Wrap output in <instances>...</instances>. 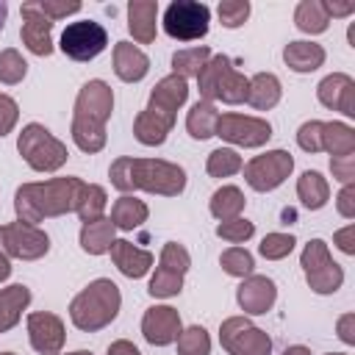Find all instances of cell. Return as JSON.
Wrapping results in <instances>:
<instances>
[{
	"instance_id": "obj_19",
	"label": "cell",
	"mask_w": 355,
	"mask_h": 355,
	"mask_svg": "<svg viewBox=\"0 0 355 355\" xmlns=\"http://www.w3.org/2000/svg\"><path fill=\"white\" fill-rule=\"evenodd\" d=\"M141 333L155 347L172 344L180 336V316H178V311L169 308V305H153V308H147V313L141 319Z\"/></svg>"
},
{
	"instance_id": "obj_17",
	"label": "cell",
	"mask_w": 355,
	"mask_h": 355,
	"mask_svg": "<svg viewBox=\"0 0 355 355\" xmlns=\"http://www.w3.org/2000/svg\"><path fill=\"white\" fill-rule=\"evenodd\" d=\"M19 14H22V31H19V33H22L25 47H28L33 55H50V53H53V39H50L53 19L39 11L36 0L22 3Z\"/></svg>"
},
{
	"instance_id": "obj_27",
	"label": "cell",
	"mask_w": 355,
	"mask_h": 355,
	"mask_svg": "<svg viewBox=\"0 0 355 355\" xmlns=\"http://www.w3.org/2000/svg\"><path fill=\"white\" fill-rule=\"evenodd\" d=\"M114 222L100 216V219H92V222H83L80 227V247L89 252V255H103L111 250L114 244Z\"/></svg>"
},
{
	"instance_id": "obj_41",
	"label": "cell",
	"mask_w": 355,
	"mask_h": 355,
	"mask_svg": "<svg viewBox=\"0 0 355 355\" xmlns=\"http://www.w3.org/2000/svg\"><path fill=\"white\" fill-rule=\"evenodd\" d=\"M252 233H255V225L247 222L244 216L230 219V222H219V227H216V236L225 239V241H230V244H241V241H247Z\"/></svg>"
},
{
	"instance_id": "obj_30",
	"label": "cell",
	"mask_w": 355,
	"mask_h": 355,
	"mask_svg": "<svg viewBox=\"0 0 355 355\" xmlns=\"http://www.w3.org/2000/svg\"><path fill=\"white\" fill-rule=\"evenodd\" d=\"M216 119H219V111L214 103L208 100H197L186 116V128L194 139H211L214 130H216Z\"/></svg>"
},
{
	"instance_id": "obj_48",
	"label": "cell",
	"mask_w": 355,
	"mask_h": 355,
	"mask_svg": "<svg viewBox=\"0 0 355 355\" xmlns=\"http://www.w3.org/2000/svg\"><path fill=\"white\" fill-rule=\"evenodd\" d=\"M338 336L344 344H355V313H347L338 319Z\"/></svg>"
},
{
	"instance_id": "obj_1",
	"label": "cell",
	"mask_w": 355,
	"mask_h": 355,
	"mask_svg": "<svg viewBox=\"0 0 355 355\" xmlns=\"http://www.w3.org/2000/svg\"><path fill=\"white\" fill-rule=\"evenodd\" d=\"M86 183L78 178H53L44 183H22L14 197V208L19 222L36 225L50 216H61L78 211Z\"/></svg>"
},
{
	"instance_id": "obj_47",
	"label": "cell",
	"mask_w": 355,
	"mask_h": 355,
	"mask_svg": "<svg viewBox=\"0 0 355 355\" xmlns=\"http://www.w3.org/2000/svg\"><path fill=\"white\" fill-rule=\"evenodd\" d=\"M336 244H338L341 252L352 255V252H355V225H347L344 230H338V233H336Z\"/></svg>"
},
{
	"instance_id": "obj_34",
	"label": "cell",
	"mask_w": 355,
	"mask_h": 355,
	"mask_svg": "<svg viewBox=\"0 0 355 355\" xmlns=\"http://www.w3.org/2000/svg\"><path fill=\"white\" fill-rule=\"evenodd\" d=\"M211 58V50L208 47H191V50H178L172 55V67H175V75L180 78H189V75H200V69L205 67V61Z\"/></svg>"
},
{
	"instance_id": "obj_24",
	"label": "cell",
	"mask_w": 355,
	"mask_h": 355,
	"mask_svg": "<svg viewBox=\"0 0 355 355\" xmlns=\"http://www.w3.org/2000/svg\"><path fill=\"white\" fill-rule=\"evenodd\" d=\"M155 19H158V3L155 0H133L128 6V28L136 42L150 44L155 39Z\"/></svg>"
},
{
	"instance_id": "obj_8",
	"label": "cell",
	"mask_w": 355,
	"mask_h": 355,
	"mask_svg": "<svg viewBox=\"0 0 355 355\" xmlns=\"http://www.w3.org/2000/svg\"><path fill=\"white\" fill-rule=\"evenodd\" d=\"M297 144L305 153H319L327 150L333 158L355 155V130L344 122H305L297 130Z\"/></svg>"
},
{
	"instance_id": "obj_12",
	"label": "cell",
	"mask_w": 355,
	"mask_h": 355,
	"mask_svg": "<svg viewBox=\"0 0 355 355\" xmlns=\"http://www.w3.org/2000/svg\"><path fill=\"white\" fill-rule=\"evenodd\" d=\"M219 341L230 355H269L272 338L244 316H230L219 327Z\"/></svg>"
},
{
	"instance_id": "obj_37",
	"label": "cell",
	"mask_w": 355,
	"mask_h": 355,
	"mask_svg": "<svg viewBox=\"0 0 355 355\" xmlns=\"http://www.w3.org/2000/svg\"><path fill=\"white\" fill-rule=\"evenodd\" d=\"M105 189L103 186H94V183H86V191L80 197V205H78V216L80 222H92V219H100L103 216V208H105Z\"/></svg>"
},
{
	"instance_id": "obj_49",
	"label": "cell",
	"mask_w": 355,
	"mask_h": 355,
	"mask_svg": "<svg viewBox=\"0 0 355 355\" xmlns=\"http://www.w3.org/2000/svg\"><path fill=\"white\" fill-rule=\"evenodd\" d=\"M327 17H347L355 11V3H324Z\"/></svg>"
},
{
	"instance_id": "obj_22",
	"label": "cell",
	"mask_w": 355,
	"mask_h": 355,
	"mask_svg": "<svg viewBox=\"0 0 355 355\" xmlns=\"http://www.w3.org/2000/svg\"><path fill=\"white\" fill-rule=\"evenodd\" d=\"M108 252H111L116 269H119L122 275H128V277H141V275H147V269L153 266V255H150L147 250H139L136 244H130V241H125V239H114V244H111Z\"/></svg>"
},
{
	"instance_id": "obj_56",
	"label": "cell",
	"mask_w": 355,
	"mask_h": 355,
	"mask_svg": "<svg viewBox=\"0 0 355 355\" xmlns=\"http://www.w3.org/2000/svg\"><path fill=\"white\" fill-rule=\"evenodd\" d=\"M330 355H344V352H330Z\"/></svg>"
},
{
	"instance_id": "obj_9",
	"label": "cell",
	"mask_w": 355,
	"mask_h": 355,
	"mask_svg": "<svg viewBox=\"0 0 355 355\" xmlns=\"http://www.w3.org/2000/svg\"><path fill=\"white\" fill-rule=\"evenodd\" d=\"M211 8L194 0H175L164 11V31L178 42H194L208 33Z\"/></svg>"
},
{
	"instance_id": "obj_50",
	"label": "cell",
	"mask_w": 355,
	"mask_h": 355,
	"mask_svg": "<svg viewBox=\"0 0 355 355\" xmlns=\"http://www.w3.org/2000/svg\"><path fill=\"white\" fill-rule=\"evenodd\" d=\"M108 355H141L130 341H125V338H119V341H114L111 347H108Z\"/></svg>"
},
{
	"instance_id": "obj_21",
	"label": "cell",
	"mask_w": 355,
	"mask_h": 355,
	"mask_svg": "<svg viewBox=\"0 0 355 355\" xmlns=\"http://www.w3.org/2000/svg\"><path fill=\"white\" fill-rule=\"evenodd\" d=\"M236 300H239V305L247 313H255L258 316V313H266L275 305L277 288H275V283L266 275H247L244 283L236 291Z\"/></svg>"
},
{
	"instance_id": "obj_33",
	"label": "cell",
	"mask_w": 355,
	"mask_h": 355,
	"mask_svg": "<svg viewBox=\"0 0 355 355\" xmlns=\"http://www.w3.org/2000/svg\"><path fill=\"white\" fill-rule=\"evenodd\" d=\"M294 22L302 33H322V31H327L330 17H327L322 0H302L294 11Z\"/></svg>"
},
{
	"instance_id": "obj_20",
	"label": "cell",
	"mask_w": 355,
	"mask_h": 355,
	"mask_svg": "<svg viewBox=\"0 0 355 355\" xmlns=\"http://www.w3.org/2000/svg\"><path fill=\"white\" fill-rule=\"evenodd\" d=\"M316 94H319L322 105H327L333 111H341L344 116H355V80L349 75H344V72L327 75L319 83Z\"/></svg>"
},
{
	"instance_id": "obj_4",
	"label": "cell",
	"mask_w": 355,
	"mask_h": 355,
	"mask_svg": "<svg viewBox=\"0 0 355 355\" xmlns=\"http://www.w3.org/2000/svg\"><path fill=\"white\" fill-rule=\"evenodd\" d=\"M114 111V92L105 80H89L75 100L72 139L83 153H100L105 147V122Z\"/></svg>"
},
{
	"instance_id": "obj_42",
	"label": "cell",
	"mask_w": 355,
	"mask_h": 355,
	"mask_svg": "<svg viewBox=\"0 0 355 355\" xmlns=\"http://www.w3.org/2000/svg\"><path fill=\"white\" fill-rule=\"evenodd\" d=\"M216 11H219V19L225 28H239L250 17V3L247 0H222Z\"/></svg>"
},
{
	"instance_id": "obj_3",
	"label": "cell",
	"mask_w": 355,
	"mask_h": 355,
	"mask_svg": "<svg viewBox=\"0 0 355 355\" xmlns=\"http://www.w3.org/2000/svg\"><path fill=\"white\" fill-rule=\"evenodd\" d=\"M189 97V86H186V78L180 75H166L155 83V89L150 92V103L147 108L136 116L133 122V136L147 144V147H155V144H164L166 133L172 130L175 125V114L178 108L186 103Z\"/></svg>"
},
{
	"instance_id": "obj_10",
	"label": "cell",
	"mask_w": 355,
	"mask_h": 355,
	"mask_svg": "<svg viewBox=\"0 0 355 355\" xmlns=\"http://www.w3.org/2000/svg\"><path fill=\"white\" fill-rule=\"evenodd\" d=\"M300 263H302V269H305L308 286H311L316 294H333V291L341 288L344 272H341V266L330 258L327 244H324L322 239H313V241L305 244Z\"/></svg>"
},
{
	"instance_id": "obj_11",
	"label": "cell",
	"mask_w": 355,
	"mask_h": 355,
	"mask_svg": "<svg viewBox=\"0 0 355 355\" xmlns=\"http://www.w3.org/2000/svg\"><path fill=\"white\" fill-rule=\"evenodd\" d=\"M189 266H191V258H189L186 247L178 244V241H166L164 250H161L158 269H155L147 291L153 297H175L183 288V277H186Z\"/></svg>"
},
{
	"instance_id": "obj_45",
	"label": "cell",
	"mask_w": 355,
	"mask_h": 355,
	"mask_svg": "<svg viewBox=\"0 0 355 355\" xmlns=\"http://www.w3.org/2000/svg\"><path fill=\"white\" fill-rule=\"evenodd\" d=\"M330 169H333V178L341 180L344 186L352 183L355 178V155H344V158H330Z\"/></svg>"
},
{
	"instance_id": "obj_15",
	"label": "cell",
	"mask_w": 355,
	"mask_h": 355,
	"mask_svg": "<svg viewBox=\"0 0 355 355\" xmlns=\"http://www.w3.org/2000/svg\"><path fill=\"white\" fill-rule=\"evenodd\" d=\"M294 169V158L286 150H272L263 155H255L244 166V178L255 191H272L277 189Z\"/></svg>"
},
{
	"instance_id": "obj_53",
	"label": "cell",
	"mask_w": 355,
	"mask_h": 355,
	"mask_svg": "<svg viewBox=\"0 0 355 355\" xmlns=\"http://www.w3.org/2000/svg\"><path fill=\"white\" fill-rule=\"evenodd\" d=\"M6 17H8V6L0 3V31H3V25H6Z\"/></svg>"
},
{
	"instance_id": "obj_13",
	"label": "cell",
	"mask_w": 355,
	"mask_h": 355,
	"mask_svg": "<svg viewBox=\"0 0 355 355\" xmlns=\"http://www.w3.org/2000/svg\"><path fill=\"white\" fill-rule=\"evenodd\" d=\"M105 44H108V33L94 19L69 22L61 33V53L69 55L72 61H92L105 50Z\"/></svg>"
},
{
	"instance_id": "obj_51",
	"label": "cell",
	"mask_w": 355,
	"mask_h": 355,
	"mask_svg": "<svg viewBox=\"0 0 355 355\" xmlns=\"http://www.w3.org/2000/svg\"><path fill=\"white\" fill-rule=\"evenodd\" d=\"M11 275V263H8V255L0 252V280H6Z\"/></svg>"
},
{
	"instance_id": "obj_16",
	"label": "cell",
	"mask_w": 355,
	"mask_h": 355,
	"mask_svg": "<svg viewBox=\"0 0 355 355\" xmlns=\"http://www.w3.org/2000/svg\"><path fill=\"white\" fill-rule=\"evenodd\" d=\"M214 136L233 141L239 147H261L272 139V128L266 119L258 116H244V114H222L216 119Z\"/></svg>"
},
{
	"instance_id": "obj_32",
	"label": "cell",
	"mask_w": 355,
	"mask_h": 355,
	"mask_svg": "<svg viewBox=\"0 0 355 355\" xmlns=\"http://www.w3.org/2000/svg\"><path fill=\"white\" fill-rule=\"evenodd\" d=\"M244 211V194L236 189V186H222L214 191L211 197V214L222 222H230V219H239Z\"/></svg>"
},
{
	"instance_id": "obj_55",
	"label": "cell",
	"mask_w": 355,
	"mask_h": 355,
	"mask_svg": "<svg viewBox=\"0 0 355 355\" xmlns=\"http://www.w3.org/2000/svg\"><path fill=\"white\" fill-rule=\"evenodd\" d=\"M69 355H92L89 349H78V352H69Z\"/></svg>"
},
{
	"instance_id": "obj_26",
	"label": "cell",
	"mask_w": 355,
	"mask_h": 355,
	"mask_svg": "<svg viewBox=\"0 0 355 355\" xmlns=\"http://www.w3.org/2000/svg\"><path fill=\"white\" fill-rule=\"evenodd\" d=\"M280 100V80L272 72H258L247 83V103L258 111H269Z\"/></svg>"
},
{
	"instance_id": "obj_39",
	"label": "cell",
	"mask_w": 355,
	"mask_h": 355,
	"mask_svg": "<svg viewBox=\"0 0 355 355\" xmlns=\"http://www.w3.org/2000/svg\"><path fill=\"white\" fill-rule=\"evenodd\" d=\"M25 72H28V64H25V58L14 47L0 53V80L3 83L14 86V83H19L25 78Z\"/></svg>"
},
{
	"instance_id": "obj_25",
	"label": "cell",
	"mask_w": 355,
	"mask_h": 355,
	"mask_svg": "<svg viewBox=\"0 0 355 355\" xmlns=\"http://www.w3.org/2000/svg\"><path fill=\"white\" fill-rule=\"evenodd\" d=\"M28 302H31L28 286L17 283V286H8V288H0V333L11 330L19 322Z\"/></svg>"
},
{
	"instance_id": "obj_46",
	"label": "cell",
	"mask_w": 355,
	"mask_h": 355,
	"mask_svg": "<svg viewBox=\"0 0 355 355\" xmlns=\"http://www.w3.org/2000/svg\"><path fill=\"white\" fill-rule=\"evenodd\" d=\"M336 205H338V214H341V216H347V219L355 216V186H352V183H347V186L338 191Z\"/></svg>"
},
{
	"instance_id": "obj_5",
	"label": "cell",
	"mask_w": 355,
	"mask_h": 355,
	"mask_svg": "<svg viewBox=\"0 0 355 355\" xmlns=\"http://www.w3.org/2000/svg\"><path fill=\"white\" fill-rule=\"evenodd\" d=\"M122 297H119V286L114 280H94L89 283L72 302H69V319L78 330L94 333L103 330L105 324H111L119 313Z\"/></svg>"
},
{
	"instance_id": "obj_43",
	"label": "cell",
	"mask_w": 355,
	"mask_h": 355,
	"mask_svg": "<svg viewBox=\"0 0 355 355\" xmlns=\"http://www.w3.org/2000/svg\"><path fill=\"white\" fill-rule=\"evenodd\" d=\"M36 6H39V11H42L44 17H50V19H61V17H67V14L80 11V3H67V0H61V3H55V0H36Z\"/></svg>"
},
{
	"instance_id": "obj_7",
	"label": "cell",
	"mask_w": 355,
	"mask_h": 355,
	"mask_svg": "<svg viewBox=\"0 0 355 355\" xmlns=\"http://www.w3.org/2000/svg\"><path fill=\"white\" fill-rule=\"evenodd\" d=\"M17 150L19 155L25 158V164L36 172H55L58 166L67 164L69 153H67V144L58 141L44 125L39 122H31L22 128L19 139H17Z\"/></svg>"
},
{
	"instance_id": "obj_38",
	"label": "cell",
	"mask_w": 355,
	"mask_h": 355,
	"mask_svg": "<svg viewBox=\"0 0 355 355\" xmlns=\"http://www.w3.org/2000/svg\"><path fill=\"white\" fill-rule=\"evenodd\" d=\"M219 263H222V269L227 272V275H233V277H247V275H252V255L244 250V247H230V250H225L222 252V258H219Z\"/></svg>"
},
{
	"instance_id": "obj_57",
	"label": "cell",
	"mask_w": 355,
	"mask_h": 355,
	"mask_svg": "<svg viewBox=\"0 0 355 355\" xmlns=\"http://www.w3.org/2000/svg\"><path fill=\"white\" fill-rule=\"evenodd\" d=\"M0 355H14V352H0Z\"/></svg>"
},
{
	"instance_id": "obj_6",
	"label": "cell",
	"mask_w": 355,
	"mask_h": 355,
	"mask_svg": "<svg viewBox=\"0 0 355 355\" xmlns=\"http://www.w3.org/2000/svg\"><path fill=\"white\" fill-rule=\"evenodd\" d=\"M197 83H200L202 100H208V103L222 100V103L236 105V103L247 100V83H250V78H244L233 67V61L227 55H211L205 61V67L200 69Z\"/></svg>"
},
{
	"instance_id": "obj_52",
	"label": "cell",
	"mask_w": 355,
	"mask_h": 355,
	"mask_svg": "<svg viewBox=\"0 0 355 355\" xmlns=\"http://www.w3.org/2000/svg\"><path fill=\"white\" fill-rule=\"evenodd\" d=\"M283 355H311V349H308V347H300V344H297V347H288V349H286Z\"/></svg>"
},
{
	"instance_id": "obj_18",
	"label": "cell",
	"mask_w": 355,
	"mask_h": 355,
	"mask_svg": "<svg viewBox=\"0 0 355 355\" xmlns=\"http://www.w3.org/2000/svg\"><path fill=\"white\" fill-rule=\"evenodd\" d=\"M28 336H31V347L36 352L58 355V349L64 347V322L55 313L36 311L28 316Z\"/></svg>"
},
{
	"instance_id": "obj_44",
	"label": "cell",
	"mask_w": 355,
	"mask_h": 355,
	"mask_svg": "<svg viewBox=\"0 0 355 355\" xmlns=\"http://www.w3.org/2000/svg\"><path fill=\"white\" fill-rule=\"evenodd\" d=\"M17 116H19L17 103L8 94H0V136L11 133V128L17 125Z\"/></svg>"
},
{
	"instance_id": "obj_36",
	"label": "cell",
	"mask_w": 355,
	"mask_h": 355,
	"mask_svg": "<svg viewBox=\"0 0 355 355\" xmlns=\"http://www.w3.org/2000/svg\"><path fill=\"white\" fill-rule=\"evenodd\" d=\"M211 352V338L205 333V327L194 324L180 330L178 336V355H208Z\"/></svg>"
},
{
	"instance_id": "obj_2",
	"label": "cell",
	"mask_w": 355,
	"mask_h": 355,
	"mask_svg": "<svg viewBox=\"0 0 355 355\" xmlns=\"http://www.w3.org/2000/svg\"><path fill=\"white\" fill-rule=\"evenodd\" d=\"M111 183L119 191H153L164 197H178L186 189V172L178 164L161 161V158H130L122 155L108 169Z\"/></svg>"
},
{
	"instance_id": "obj_14",
	"label": "cell",
	"mask_w": 355,
	"mask_h": 355,
	"mask_svg": "<svg viewBox=\"0 0 355 355\" xmlns=\"http://www.w3.org/2000/svg\"><path fill=\"white\" fill-rule=\"evenodd\" d=\"M47 250H50V239L36 225H28V222L0 225V252L22 261H36L47 255Z\"/></svg>"
},
{
	"instance_id": "obj_54",
	"label": "cell",
	"mask_w": 355,
	"mask_h": 355,
	"mask_svg": "<svg viewBox=\"0 0 355 355\" xmlns=\"http://www.w3.org/2000/svg\"><path fill=\"white\" fill-rule=\"evenodd\" d=\"M349 44L355 47V25H349Z\"/></svg>"
},
{
	"instance_id": "obj_28",
	"label": "cell",
	"mask_w": 355,
	"mask_h": 355,
	"mask_svg": "<svg viewBox=\"0 0 355 355\" xmlns=\"http://www.w3.org/2000/svg\"><path fill=\"white\" fill-rule=\"evenodd\" d=\"M283 58L294 72H313L324 64V50L322 44H313V42H291L286 44Z\"/></svg>"
},
{
	"instance_id": "obj_23",
	"label": "cell",
	"mask_w": 355,
	"mask_h": 355,
	"mask_svg": "<svg viewBox=\"0 0 355 355\" xmlns=\"http://www.w3.org/2000/svg\"><path fill=\"white\" fill-rule=\"evenodd\" d=\"M147 69H150V61L136 44H130V42H116L114 44V72H116V78L133 83V80H141L147 75Z\"/></svg>"
},
{
	"instance_id": "obj_35",
	"label": "cell",
	"mask_w": 355,
	"mask_h": 355,
	"mask_svg": "<svg viewBox=\"0 0 355 355\" xmlns=\"http://www.w3.org/2000/svg\"><path fill=\"white\" fill-rule=\"evenodd\" d=\"M208 175L211 178H227V175H236L241 169V155L236 150H227V147H219L208 155V164H205Z\"/></svg>"
},
{
	"instance_id": "obj_40",
	"label": "cell",
	"mask_w": 355,
	"mask_h": 355,
	"mask_svg": "<svg viewBox=\"0 0 355 355\" xmlns=\"http://www.w3.org/2000/svg\"><path fill=\"white\" fill-rule=\"evenodd\" d=\"M294 236H288V233H269V236H263V241H261V255L266 258V261H280V258H286L291 250H294Z\"/></svg>"
},
{
	"instance_id": "obj_29",
	"label": "cell",
	"mask_w": 355,
	"mask_h": 355,
	"mask_svg": "<svg viewBox=\"0 0 355 355\" xmlns=\"http://www.w3.org/2000/svg\"><path fill=\"white\" fill-rule=\"evenodd\" d=\"M111 222L119 230H133L141 222H147V205L130 194H122L111 208Z\"/></svg>"
},
{
	"instance_id": "obj_31",
	"label": "cell",
	"mask_w": 355,
	"mask_h": 355,
	"mask_svg": "<svg viewBox=\"0 0 355 355\" xmlns=\"http://www.w3.org/2000/svg\"><path fill=\"white\" fill-rule=\"evenodd\" d=\"M297 197L302 200V205L308 211H319L327 197H330V189H327V180L319 175V172H302V178L297 180Z\"/></svg>"
}]
</instances>
